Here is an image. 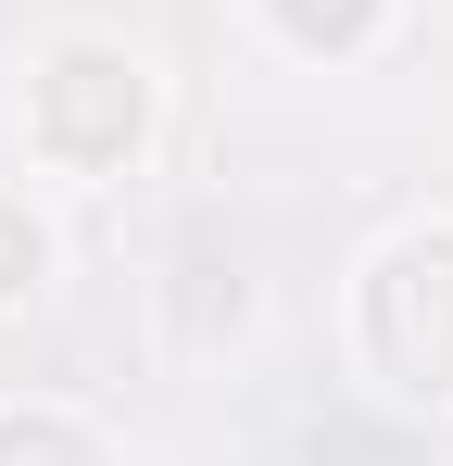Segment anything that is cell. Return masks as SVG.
Instances as JSON below:
<instances>
[{
  "instance_id": "cell-1",
  "label": "cell",
  "mask_w": 453,
  "mask_h": 466,
  "mask_svg": "<svg viewBox=\"0 0 453 466\" xmlns=\"http://www.w3.org/2000/svg\"><path fill=\"white\" fill-rule=\"evenodd\" d=\"M378 13L390 0H277V25H290V51H366Z\"/></svg>"
},
{
  "instance_id": "cell-2",
  "label": "cell",
  "mask_w": 453,
  "mask_h": 466,
  "mask_svg": "<svg viewBox=\"0 0 453 466\" xmlns=\"http://www.w3.org/2000/svg\"><path fill=\"white\" fill-rule=\"evenodd\" d=\"M38 265H51V239H38V215L0 189V303H25V290H38Z\"/></svg>"
}]
</instances>
